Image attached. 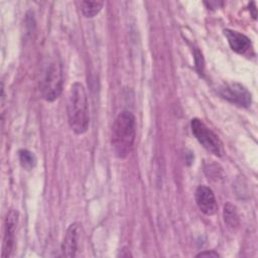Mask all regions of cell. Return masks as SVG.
I'll return each instance as SVG.
<instances>
[{"label":"cell","mask_w":258,"mask_h":258,"mask_svg":"<svg viewBox=\"0 0 258 258\" xmlns=\"http://www.w3.org/2000/svg\"><path fill=\"white\" fill-rule=\"evenodd\" d=\"M218 93L223 99L238 107L247 108L252 102L250 92L238 83H226L219 87Z\"/></svg>","instance_id":"obj_5"},{"label":"cell","mask_w":258,"mask_h":258,"mask_svg":"<svg viewBox=\"0 0 258 258\" xmlns=\"http://www.w3.org/2000/svg\"><path fill=\"white\" fill-rule=\"evenodd\" d=\"M103 1H82L81 10L85 17H95L103 8Z\"/></svg>","instance_id":"obj_11"},{"label":"cell","mask_w":258,"mask_h":258,"mask_svg":"<svg viewBox=\"0 0 258 258\" xmlns=\"http://www.w3.org/2000/svg\"><path fill=\"white\" fill-rule=\"evenodd\" d=\"M62 68L59 61H51L45 69L40 81L42 98L47 102L56 100L62 91Z\"/></svg>","instance_id":"obj_3"},{"label":"cell","mask_w":258,"mask_h":258,"mask_svg":"<svg viewBox=\"0 0 258 258\" xmlns=\"http://www.w3.org/2000/svg\"><path fill=\"white\" fill-rule=\"evenodd\" d=\"M18 157H19L20 164L25 169H31L36 164V158L34 154L27 149H20L18 151Z\"/></svg>","instance_id":"obj_12"},{"label":"cell","mask_w":258,"mask_h":258,"mask_svg":"<svg viewBox=\"0 0 258 258\" xmlns=\"http://www.w3.org/2000/svg\"><path fill=\"white\" fill-rule=\"evenodd\" d=\"M219 257V254L215 251H205V252H201L197 255V257Z\"/></svg>","instance_id":"obj_13"},{"label":"cell","mask_w":258,"mask_h":258,"mask_svg":"<svg viewBox=\"0 0 258 258\" xmlns=\"http://www.w3.org/2000/svg\"><path fill=\"white\" fill-rule=\"evenodd\" d=\"M136 136L135 116L130 111H122L114 121L112 127L111 145L114 154L126 158L131 152Z\"/></svg>","instance_id":"obj_1"},{"label":"cell","mask_w":258,"mask_h":258,"mask_svg":"<svg viewBox=\"0 0 258 258\" xmlns=\"http://www.w3.org/2000/svg\"><path fill=\"white\" fill-rule=\"evenodd\" d=\"M224 34L229 42L230 47L237 53L246 54L252 48V43L246 35L231 29H224Z\"/></svg>","instance_id":"obj_9"},{"label":"cell","mask_w":258,"mask_h":258,"mask_svg":"<svg viewBox=\"0 0 258 258\" xmlns=\"http://www.w3.org/2000/svg\"><path fill=\"white\" fill-rule=\"evenodd\" d=\"M68 118L71 129L78 135L84 134L89 128V107L85 87L74 83L68 100Z\"/></svg>","instance_id":"obj_2"},{"label":"cell","mask_w":258,"mask_h":258,"mask_svg":"<svg viewBox=\"0 0 258 258\" xmlns=\"http://www.w3.org/2000/svg\"><path fill=\"white\" fill-rule=\"evenodd\" d=\"M201 56H202V54L200 53V51H198V52H197V54H196V57L198 58V57H201ZM201 59H203V57H201ZM196 64H197V68H198V67H200V68H199V72H202V70H203V63H202V60H201V61L196 60Z\"/></svg>","instance_id":"obj_14"},{"label":"cell","mask_w":258,"mask_h":258,"mask_svg":"<svg viewBox=\"0 0 258 258\" xmlns=\"http://www.w3.org/2000/svg\"><path fill=\"white\" fill-rule=\"evenodd\" d=\"M223 217L225 223L232 228H236L239 226V215L237 212V208L231 203H227L224 206Z\"/></svg>","instance_id":"obj_10"},{"label":"cell","mask_w":258,"mask_h":258,"mask_svg":"<svg viewBox=\"0 0 258 258\" xmlns=\"http://www.w3.org/2000/svg\"><path fill=\"white\" fill-rule=\"evenodd\" d=\"M190 128L194 136L209 152L218 157L223 155L224 149L220 138L202 120L194 118L190 121Z\"/></svg>","instance_id":"obj_4"},{"label":"cell","mask_w":258,"mask_h":258,"mask_svg":"<svg viewBox=\"0 0 258 258\" xmlns=\"http://www.w3.org/2000/svg\"><path fill=\"white\" fill-rule=\"evenodd\" d=\"M79 223H73L67 230L61 244V252L66 257H75L78 250V241L81 231Z\"/></svg>","instance_id":"obj_8"},{"label":"cell","mask_w":258,"mask_h":258,"mask_svg":"<svg viewBox=\"0 0 258 258\" xmlns=\"http://www.w3.org/2000/svg\"><path fill=\"white\" fill-rule=\"evenodd\" d=\"M196 203L201 212H203L207 216H213L216 214L218 210L217 201L215 198V195L213 190L206 186V185H200L196 189L195 194Z\"/></svg>","instance_id":"obj_6"},{"label":"cell","mask_w":258,"mask_h":258,"mask_svg":"<svg viewBox=\"0 0 258 258\" xmlns=\"http://www.w3.org/2000/svg\"><path fill=\"white\" fill-rule=\"evenodd\" d=\"M18 221V213L15 210H10L5 219V227H4V239H3V248H2V257H9L15 238V230Z\"/></svg>","instance_id":"obj_7"}]
</instances>
